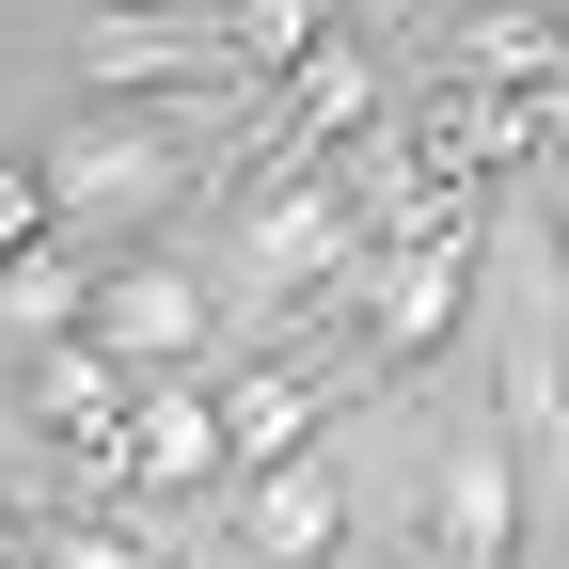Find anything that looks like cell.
Returning <instances> with one entry per match:
<instances>
[{"mask_svg": "<svg viewBox=\"0 0 569 569\" xmlns=\"http://www.w3.org/2000/svg\"><path fill=\"white\" fill-rule=\"evenodd\" d=\"M206 396H222V490H238V475L317 459V427H332V396H348V380H332V332H269L253 365H222Z\"/></svg>", "mask_w": 569, "mask_h": 569, "instance_id": "4", "label": "cell"}, {"mask_svg": "<svg viewBox=\"0 0 569 569\" xmlns=\"http://www.w3.org/2000/svg\"><path fill=\"white\" fill-rule=\"evenodd\" d=\"M427 32H443V80H475V96H522L538 63L569 48L553 0H459V17H427Z\"/></svg>", "mask_w": 569, "mask_h": 569, "instance_id": "9", "label": "cell"}, {"mask_svg": "<svg viewBox=\"0 0 569 569\" xmlns=\"http://www.w3.org/2000/svg\"><path fill=\"white\" fill-rule=\"evenodd\" d=\"M507 159H569V48L538 63L522 96H507Z\"/></svg>", "mask_w": 569, "mask_h": 569, "instance_id": "15", "label": "cell"}, {"mask_svg": "<svg viewBox=\"0 0 569 569\" xmlns=\"http://www.w3.org/2000/svg\"><path fill=\"white\" fill-rule=\"evenodd\" d=\"M32 238H63V190H48L32 142H0V253H32Z\"/></svg>", "mask_w": 569, "mask_h": 569, "instance_id": "14", "label": "cell"}, {"mask_svg": "<svg viewBox=\"0 0 569 569\" xmlns=\"http://www.w3.org/2000/svg\"><path fill=\"white\" fill-rule=\"evenodd\" d=\"M238 569H348V475L332 459H284V475H238Z\"/></svg>", "mask_w": 569, "mask_h": 569, "instance_id": "8", "label": "cell"}, {"mask_svg": "<svg viewBox=\"0 0 569 569\" xmlns=\"http://www.w3.org/2000/svg\"><path fill=\"white\" fill-rule=\"evenodd\" d=\"M206 111H96L80 96V127L63 142H32L48 159V190H63V238H142V222H174V206H206Z\"/></svg>", "mask_w": 569, "mask_h": 569, "instance_id": "1", "label": "cell"}, {"mask_svg": "<svg viewBox=\"0 0 569 569\" xmlns=\"http://www.w3.org/2000/svg\"><path fill=\"white\" fill-rule=\"evenodd\" d=\"M32 569H174V538H142L127 507H96V522H32Z\"/></svg>", "mask_w": 569, "mask_h": 569, "instance_id": "13", "label": "cell"}, {"mask_svg": "<svg viewBox=\"0 0 569 569\" xmlns=\"http://www.w3.org/2000/svg\"><path fill=\"white\" fill-rule=\"evenodd\" d=\"M538 238H553V317H569V190H553V222H538Z\"/></svg>", "mask_w": 569, "mask_h": 569, "instance_id": "18", "label": "cell"}, {"mask_svg": "<svg viewBox=\"0 0 569 569\" xmlns=\"http://www.w3.org/2000/svg\"><path fill=\"white\" fill-rule=\"evenodd\" d=\"M522 459H507V427H459L443 459H427V553L443 569H522Z\"/></svg>", "mask_w": 569, "mask_h": 569, "instance_id": "7", "label": "cell"}, {"mask_svg": "<svg viewBox=\"0 0 569 569\" xmlns=\"http://www.w3.org/2000/svg\"><path fill=\"white\" fill-rule=\"evenodd\" d=\"M48 332H96V238L0 253V348H48Z\"/></svg>", "mask_w": 569, "mask_h": 569, "instance_id": "11", "label": "cell"}, {"mask_svg": "<svg viewBox=\"0 0 569 569\" xmlns=\"http://www.w3.org/2000/svg\"><path fill=\"white\" fill-rule=\"evenodd\" d=\"M475 269H490V238H380L365 284H348V348H332V380H348V396L427 380V365L459 348V317H475Z\"/></svg>", "mask_w": 569, "mask_h": 569, "instance_id": "2", "label": "cell"}, {"mask_svg": "<svg viewBox=\"0 0 569 569\" xmlns=\"http://www.w3.org/2000/svg\"><path fill=\"white\" fill-rule=\"evenodd\" d=\"M111 475H127V507H206V490H222V396H206V365H159L127 396Z\"/></svg>", "mask_w": 569, "mask_h": 569, "instance_id": "6", "label": "cell"}, {"mask_svg": "<svg viewBox=\"0 0 569 569\" xmlns=\"http://www.w3.org/2000/svg\"><path fill=\"white\" fill-rule=\"evenodd\" d=\"M0 569H32V507H17V475H0Z\"/></svg>", "mask_w": 569, "mask_h": 569, "instance_id": "17", "label": "cell"}, {"mask_svg": "<svg viewBox=\"0 0 569 569\" xmlns=\"http://www.w3.org/2000/svg\"><path fill=\"white\" fill-rule=\"evenodd\" d=\"M507 459L522 475H569V317H522L507 332Z\"/></svg>", "mask_w": 569, "mask_h": 569, "instance_id": "10", "label": "cell"}, {"mask_svg": "<svg viewBox=\"0 0 569 569\" xmlns=\"http://www.w3.org/2000/svg\"><path fill=\"white\" fill-rule=\"evenodd\" d=\"M427 17H443V0H332V32H365V48H380V63H396V48H411V32H427Z\"/></svg>", "mask_w": 569, "mask_h": 569, "instance_id": "16", "label": "cell"}, {"mask_svg": "<svg viewBox=\"0 0 569 569\" xmlns=\"http://www.w3.org/2000/svg\"><path fill=\"white\" fill-rule=\"evenodd\" d=\"M365 190H348L332 159L317 174H269L253 206H238V284H269V301H348L365 284Z\"/></svg>", "mask_w": 569, "mask_h": 569, "instance_id": "3", "label": "cell"}, {"mask_svg": "<svg viewBox=\"0 0 569 569\" xmlns=\"http://www.w3.org/2000/svg\"><path fill=\"white\" fill-rule=\"evenodd\" d=\"M317 32H332V0H222V63H238V96H269Z\"/></svg>", "mask_w": 569, "mask_h": 569, "instance_id": "12", "label": "cell"}, {"mask_svg": "<svg viewBox=\"0 0 569 569\" xmlns=\"http://www.w3.org/2000/svg\"><path fill=\"white\" fill-rule=\"evenodd\" d=\"M206 332H222V284H206L190 253H96V348L127 380H159V365H206Z\"/></svg>", "mask_w": 569, "mask_h": 569, "instance_id": "5", "label": "cell"}]
</instances>
